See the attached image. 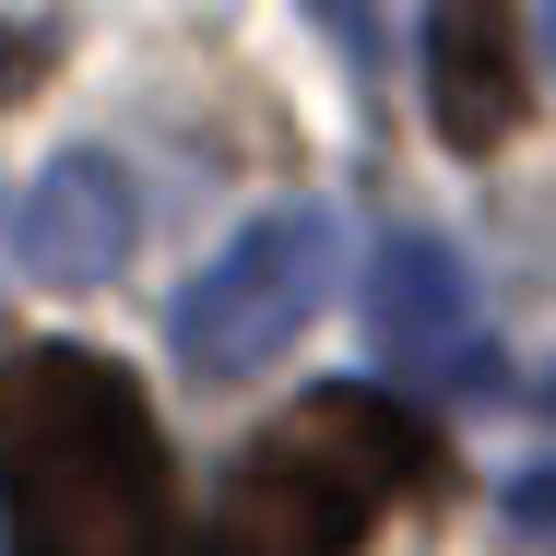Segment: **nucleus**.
Listing matches in <instances>:
<instances>
[{"instance_id": "obj_10", "label": "nucleus", "mask_w": 556, "mask_h": 556, "mask_svg": "<svg viewBox=\"0 0 556 556\" xmlns=\"http://www.w3.org/2000/svg\"><path fill=\"white\" fill-rule=\"evenodd\" d=\"M545 36H556V12H545Z\"/></svg>"}, {"instance_id": "obj_7", "label": "nucleus", "mask_w": 556, "mask_h": 556, "mask_svg": "<svg viewBox=\"0 0 556 556\" xmlns=\"http://www.w3.org/2000/svg\"><path fill=\"white\" fill-rule=\"evenodd\" d=\"M48 84V36H24V24H0V108H24Z\"/></svg>"}, {"instance_id": "obj_3", "label": "nucleus", "mask_w": 556, "mask_h": 556, "mask_svg": "<svg viewBox=\"0 0 556 556\" xmlns=\"http://www.w3.org/2000/svg\"><path fill=\"white\" fill-rule=\"evenodd\" d=\"M332 273H343V237H332L320 202L261 214L225 261H202V285H178V320H166V332H178V367H190L202 391L273 367L285 343L332 308Z\"/></svg>"}, {"instance_id": "obj_6", "label": "nucleus", "mask_w": 556, "mask_h": 556, "mask_svg": "<svg viewBox=\"0 0 556 556\" xmlns=\"http://www.w3.org/2000/svg\"><path fill=\"white\" fill-rule=\"evenodd\" d=\"M130 237H142V202H130L118 154H60L12 214V261L36 285H108L130 261Z\"/></svg>"}, {"instance_id": "obj_5", "label": "nucleus", "mask_w": 556, "mask_h": 556, "mask_svg": "<svg viewBox=\"0 0 556 556\" xmlns=\"http://www.w3.org/2000/svg\"><path fill=\"white\" fill-rule=\"evenodd\" d=\"M427 118L450 154L521 130V0H427Z\"/></svg>"}, {"instance_id": "obj_11", "label": "nucleus", "mask_w": 556, "mask_h": 556, "mask_svg": "<svg viewBox=\"0 0 556 556\" xmlns=\"http://www.w3.org/2000/svg\"><path fill=\"white\" fill-rule=\"evenodd\" d=\"M545 403H556V391H545Z\"/></svg>"}, {"instance_id": "obj_9", "label": "nucleus", "mask_w": 556, "mask_h": 556, "mask_svg": "<svg viewBox=\"0 0 556 556\" xmlns=\"http://www.w3.org/2000/svg\"><path fill=\"white\" fill-rule=\"evenodd\" d=\"M509 521H521V533H556V462L509 473Z\"/></svg>"}, {"instance_id": "obj_4", "label": "nucleus", "mask_w": 556, "mask_h": 556, "mask_svg": "<svg viewBox=\"0 0 556 556\" xmlns=\"http://www.w3.org/2000/svg\"><path fill=\"white\" fill-rule=\"evenodd\" d=\"M367 343H379L391 379H427V391H485L497 379V343H485V308H473L450 237H391L367 261Z\"/></svg>"}, {"instance_id": "obj_2", "label": "nucleus", "mask_w": 556, "mask_h": 556, "mask_svg": "<svg viewBox=\"0 0 556 556\" xmlns=\"http://www.w3.org/2000/svg\"><path fill=\"white\" fill-rule=\"evenodd\" d=\"M427 485H439V439L403 403L308 391L285 427H261L225 462L202 509V556H355L391 497H427Z\"/></svg>"}, {"instance_id": "obj_1", "label": "nucleus", "mask_w": 556, "mask_h": 556, "mask_svg": "<svg viewBox=\"0 0 556 556\" xmlns=\"http://www.w3.org/2000/svg\"><path fill=\"white\" fill-rule=\"evenodd\" d=\"M0 521L12 556H178L166 439L118 355H0Z\"/></svg>"}, {"instance_id": "obj_8", "label": "nucleus", "mask_w": 556, "mask_h": 556, "mask_svg": "<svg viewBox=\"0 0 556 556\" xmlns=\"http://www.w3.org/2000/svg\"><path fill=\"white\" fill-rule=\"evenodd\" d=\"M308 24L332 36L343 60H367V48H379V0H308Z\"/></svg>"}]
</instances>
